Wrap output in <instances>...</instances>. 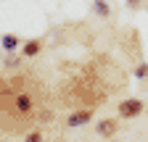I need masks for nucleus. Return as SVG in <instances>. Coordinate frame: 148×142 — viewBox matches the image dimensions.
<instances>
[{
    "label": "nucleus",
    "mask_w": 148,
    "mask_h": 142,
    "mask_svg": "<svg viewBox=\"0 0 148 142\" xmlns=\"http://www.w3.org/2000/svg\"><path fill=\"white\" fill-rule=\"evenodd\" d=\"M92 113H95V111H92L90 105H87V108H77L74 113H69V118H66V126H69V129L85 126V124H90V121H92Z\"/></svg>",
    "instance_id": "f257e3e1"
},
{
    "label": "nucleus",
    "mask_w": 148,
    "mask_h": 142,
    "mask_svg": "<svg viewBox=\"0 0 148 142\" xmlns=\"http://www.w3.org/2000/svg\"><path fill=\"white\" fill-rule=\"evenodd\" d=\"M116 111H119L122 118H135V116L143 113V103H140L138 97H130V100H122V103H119Z\"/></svg>",
    "instance_id": "f03ea898"
},
{
    "label": "nucleus",
    "mask_w": 148,
    "mask_h": 142,
    "mask_svg": "<svg viewBox=\"0 0 148 142\" xmlns=\"http://www.w3.org/2000/svg\"><path fill=\"white\" fill-rule=\"evenodd\" d=\"M116 129H119L116 118H103V121H98V134L101 137H114Z\"/></svg>",
    "instance_id": "7ed1b4c3"
},
{
    "label": "nucleus",
    "mask_w": 148,
    "mask_h": 142,
    "mask_svg": "<svg viewBox=\"0 0 148 142\" xmlns=\"http://www.w3.org/2000/svg\"><path fill=\"white\" fill-rule=\"evenodd\" d=\"M40 50H42V40H40V37H34V40L24 42V47H21V55H24V58H34Z\"/></svg>",
    "instance_id": "20e7f679"
},
{
    "label": "nucleus",
    "mask_w": 148,
    "mask_h": 142,
    "mask_svg": "<svg viewBox=\"0 0 148 142\" xmlns=\"http://www.w3.org/2000/svg\"><path fill=\"white\" fill-rule=\"evenodd\" d=\"M92 8H95V13L101 16V19H108V16H111V8H108L106 0H95V3H92Z\"/></svg>",
    "instance_id": "39448f33"
},
{
    "label": "nucleus",
    "mask_w": 148,
    "mask_h": 142,
    "mask_svg": "<svg viewBox=\"0 0 148 142\" xmlns=\"http://www.w3.org/2000/svg\"><path fill=\"white\" fill-rule=\"evenodd\" d=\"M3 47H5L8 53H13V50L18 47V37H13V34H3Z\"/></svg>",
    "instance_id": "423d86ee"
},
{
    "label": "nucleus",
    "mask_w": 148,
    "mask_h": 142,
    "mask_svg": "<svg viewBox=\"0 0 148 142\" xmlns=\"http://www.w3.org/2000/svg\"><path fill=\"white\" fill-rule=\"evenodd\" d=\"M24 142H45V134H42L40 129H34V132H29V134L24 137Z\"/></svg>",
    "instance_id": "0eeeda50"
},
{
    "label": "nucleus",
    "mask_w": 148,
    "mask_h": 142,
    "mask_svg": "<svg viewBox=\"0 0 148 142\" xmlns=\"http://www.w3.org/2000/svg\"><path fill=\"white\" fill-rule=\"evenodd\" d=\"M135 76H138V79H148V63H138Z\"/></svg>",
    "instance_id": "6e6552de"
},
{
    "label": "nucleus",
    "mask_w": 148,
    "mask_h": 142,
    "mask_svg": "<svg viewBox=\"0 0 148 142\" xmlns=\"http://www.w3.org/2000/svg\"><path fill=\"white\" fill-rule=\"evenodd\" d=\"M143 3H145V0H143ZM127 5H130V8H138V5H140V0H127Z\"/></svg>",
    "instance_id": "1a4fd4ad"
},
{
    "label": "nucleus",
    "mask_w": 148,
    "mask_h": 142,
    "mask_svg": "<svg viewBox=\"0 0 148 142\" xmlns=\"http://www.w3.org/2000/svg\"><path fill=\"white\" fill-rule=\"evenodd\" d=\"M145 5H148V0H145Z\"/></svg>",
    "instance_id": "9d476101"
}]
</instances>
